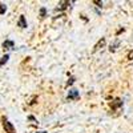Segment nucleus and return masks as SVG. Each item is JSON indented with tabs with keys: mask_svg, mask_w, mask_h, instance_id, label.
Listing matches in <instances>:
<instances>
[{
	"mask_svg": "<svg viewBox=\"0 0 133 133\" xmlns=\"http://www.w3.org/2000/svg\"><path fill=\"white\" fill-rule=\"evenodd\" d=\"M3 128H4L5 133H16V129H15L14 124L9 123V121L5 120V118H3Z\"/></svg>",
	"mask_w": 133,
	"mask_h": 133,
	"instance_id": "obj_1",
	"label": "nucleus"
},
{
	"mask_svg": "<svg viewBox=\"0 0 133 133\" xmlns=\"http://www.w3.org/2000/svg\"><path fill=\"white\" fill-rule=\"evenodd\" d=\"M66 98H68V100H77V98H79V91H76V89L69 91V93H68V96H66Z\"/></svg>",
	"mask_w": 133,
	"mask_h": 133,
	"instance_id": "obj_2",
	"label": "nucleus"
},
{
	"mask_svg": "<svg viewBox=\"0 0 133 133\" xmlns=\"http://www.w3.org/2000/svg\"><path fill=\"white\" fill-rule=\"evenodd\" d=\"M3 48L4 49H14L15 48V43L12 40H5L3 43Z\"/></svg>",
	"mask_w": 133,
	"mask_h": 133,
	"instance_id": "obj_3",
	"label": "nucleus"
},
{
	"mask_svg": "<svg viewBox=\"0 0 133 133\" xmlns=\"http://www.w3.org/2000/svg\"><path fill=\"white\" fill-rule=\"evenodd\" d=\"M17 27H20V28H25V27H27V20H25V17H24L23 15H21V16L19 17Z\"/></svg>",
	"mask_w": 133,
	"mask_h": 133,
	"instance_id": "obj_4",
	"label": "nucleus"
},
{
	"mask_svg": "<svg viewBox=\"0 0 133 133\" xmlns=\"http://www.w3.org/2000/svg\"><path fill=\"white\" fill-rule=\"evenodd\" d=\"M105 45V39L103 37L101 40H98V43L96 44V45H95V51H97V49H100V48H101V47H104Z\"/></svg>",
	"mask_w": 133,
	"mask_h": 133,
	"instance_id": "obj_5",
	"label": "nucleus"
},
{
	"mask_svg": "<svg viewBox=\"0 0 133 133\" xmlns=\"http://www.w3.org/2000/svg\"><path fill=\"white\" fill-rule=\"evenodd\" d=\"M121 105H123V101H121L120 98H116L115 103H113V105H112V109H117V108L121 107Z\"/></svg>",
	"mask_w": 133,
	"mask_h": 133,
	"instance_id": "obj_6",
	"label": "nucleus"
},
{
	"mask_svg": "<svg viewBox=\"0 0 133 133\" xmlns=\"http://www.w3.org/2000/svg\"><path fill=\"white\" fill-rule=\"evenodd\" d=\"M8 59H9V55H4V56L2 57V60H0V66H3L8 61Z\"/></svg>",
	"mask_w": 133,
	"mask_h": 133,
	"instance_id": "obj_7",
	"label": "nucleus"
},
{
	"mask_svg": "<svg viewBox=\"0 0 133 133\" xmlns=\"http://www.w3.org/2000/svg\"><path fill=\"white\" fill-rule=\"evenodd\" d=\"M5 11H7V5L0 3V15H4V14H5Z\"/></svg>",
	"mask_w": 133,
	"mask_h": 133,
	"instance_id": "obj_8",
	"label": "nucleus"
},
{
	"mask_svg": "<svg viewBox=\"0 0 133 133\" xmlns=\"http://www.w3.org/2000/svg\"><path fill=\"white\" fill-rule=\"evenodd\" d=\"M68 4H69V2H60V3H59V5H60L59 9H65Z\"/></svg>",
	"mask_w": 133,
	"mask_h": 133,
	"instance_id": "obj_9",
	"label": "nucleus"
},
{
	"mask_svg": "<svg viewBox=\"0 0 133 133\" xmlns=\"http://www.w3.org/2000/svg\"><path fill=\"white\" fill-rule=\"evenodd\" d=\"M45 15H47V9H45V7H41V8H40V16L44 17Z\"/></svg>",
	"mask_w": 133,
	"mask_h": 133,
	"instance_id": "obj_10",
	"label": "nucleus"
},
{
	"mask_svg": "<svg viewBox=\"0 0 133 133\" xmlns=\"http://www.w3.org/2000/svg\"><path fill=\"white\" fill-rule=\"evenodd\" d=\"M118 44H120V41L117 40V41H116V43L113 44V45H110V48H109V49H110V51H115V49H116V47L118 45Z\"/></svg>",
	"mask_w": 133,
	"mask_h": 133,
	"instance_id": "obj_11",
	"label": "nucleus"
},
{
	"mask_svg": "<svg viewBox=\"0 0 133 133\" xmlns=\"http://www.w3.org/2000/svg\"><path fill=\"white\" fill-rule=\"evenodd\" d=\"M128 59H129V60H133V51H130V52L128 53Z\"/></svg>",
	"mask_w": 133,
	"mask_h": 133,
	"instance_id": "obj_12",
	"label": "nucleus"
},
{
	"mask_svg": "<svg viewBox=\"0 0 133 133\" xmlns=\"http://www.w3.org/2000/svg\"><path fill=\"white\" fill-rule=\"evenodd\" d=\"M73 80H75V79H73V77H71V80L68 81V85H72V84H73Z\"/></svg>",
	"mask_w": 133,
	"mask_h": 133,
	"instance_id": "obj_13",
	"label": "nucleus"
},
{
	"mask_svg": "<svg viewBox=\"0 0 133 133\" xmlns=\"http://www.w3.org/2000/svg\"><path fill=\"white\" fill-rule=\"evenodd\" d=\"M39 133H47V132H44V130H43V132H39Z\"/></svg>",
	"mask_w": 133,
	"mask_h": 133,
	"instance_id": "obj_14",
	"label": "nucleus"
}]
</instances>
